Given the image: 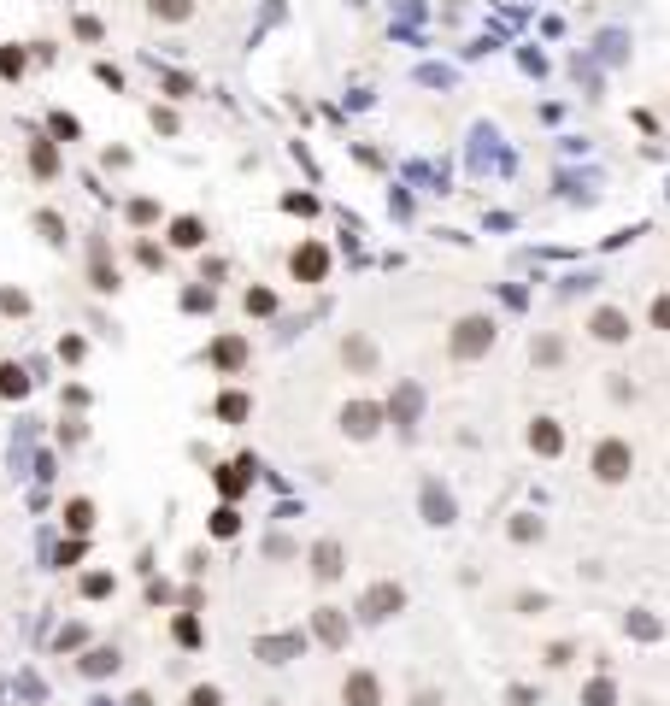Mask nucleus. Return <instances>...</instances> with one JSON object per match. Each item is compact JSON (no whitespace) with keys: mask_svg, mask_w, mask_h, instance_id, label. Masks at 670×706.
<instances>
[{"mask_svg":"<svg viewBox=\"0 0 670 706\" xmlns=\"http://www.w3.org/2000/svg\"><path fill=\"white\" fill-rule=\"evenodd\" d=\"M218 489H223V494H241V489H247V465H223V471H218Z\"/></svg>","mask_w":670,"mask_h":706,"instance_id":"nucleus-15","label":"nucleus"},{"mask_svg":"<svg viewBox=\"0 0 670 706\" xmlns=\"http://www.w3.org/2000/svg\"><path fill=\"white\" fill-rule=\"evenodd\" d=\"M171 242H177V247H201L206 224H201V218H177V224H171Z\"/></svg>","mask_w":670,"mask_h":706,"instance_id":"nucleus-10","label":"nucleus"},{"mask_svg":"<svg viewBox=\"0 0 670 706\" xmlns=\"http://www.w3.org/2000/svg\"><path fill=\"white\" fill-rule=\"evenodd\" d=\"M324 271H330V254H324V247H318V242L294 247V277H301V283H318V277H324Z\"/></svg>","mask_w":670,"mask_h":706,"instance_id":"nucleus-3","label":"nucleus"},{"mask_svg":"<svg viewBox=\"0 0 670 706\" xmlns=\"http://www.w3.org/2000/svg\"><path fill=\"white\" fill-rule=\"evenodd\" d=\"M24 71V47H0V77H18Z\"/></svg>","mask_w":670,"mask_h":706,"instance_id":"nucleus-17","label":"nucleus"},{"mask_svg":"<svg viewBox=\"0 0 670 706\" xmlns=\"http://www.w3.org/2000/svg\"><path fill=\"white\" fill-rule=\"evenodd\" d=\"M218 413H223V418H247V394H223Z\"/></svg>","mask_w":670,"mask_h":706,"instance_id":"nucleus-18","label":"nucleus"},{"mask_svg":"<svg viewBox=\"0 0 670 706\" xmlns=\"http://www.w3.org/2000/svg\"><path fill=\"white\" fill-rule=\"evenodd\" d=\"M529 442H536L541 453H558V430H553V418H541V424L529 430Z\"/></svg>","mask_w":670,"mask_h":706,"instance_id":"nucleus-16","label":"nucleus"},{"mask_svg":"<svg viewBox=\"0 0 670 706\" xmlns=\"http://www.w3.org/2000/svg\"><path fill=\"white\" fill-rule=\"evenodd\" d=\"M271 306H277V301H271V289H253V294H247V313H271Z\"/></svg>","mask_w":670,"mask_h":706,"instance_id":"nucleus-20","label":"nucleus"},{"mask_svg":"<svg viewBox=\"0 0 670 706\" xmlns=\"http://www.w3.org/2000/svg\"><path fill=\"white\" fill-rule=\"evenodd\" d=\"M394 606H400V589H394V583H377L365 594V618H389Z\"/></svg>","mask_w":670,"mask_h":706,"instance_id":"nucleus-4","label":"nucleus"},{"mask_svg":"<svg viewBox=\"0 0 670 706\" xmlns=\"http://www.w3.org/2000/svg\"><path fill=\"white\" fill-rule=\"evenodd\" d=\"M312 572L324 577V583H330V577H341V548H335V542H318V553H312Z\"/></svg>","mask_w":670,"mask_h":706,"instance_id":"nucleus-9","label":"nucleus"},{"mask_svg":"<svg viewBox=\"0 0 670 706\" xmlns=\"http://www.w3.org/2000/svg\"><path fill=\"white\" fill-rule=\"evenodd\" d=\"M24 389H30V383H24V371H18V365H0V394H6V401H18Z\"/></svg>","mask_w":670,"mask_h":706,"instance_id":"nucleus-13","label":"nucleus"},{"mask_svg":"<svg viewBox=\"0 0 670 706\" xmlns=\"http://www.w3.org/2000/svg\"><path fill=\"white\" fill-rule=\"evenodd\" d=\"M494 342V330H488V318H465V324H458V336H453V353L458 359H470V353H482Z\"/></svg>","mask_w":670,"mask_h":706,"instance_id":"nucleus-2","label":"nucleus"},{"mask_svg":"<svg viewBox=\"0 0 670 706\" xmlns=\"http://www.w3.org/2000/svg\"><path fill=\"white\" fill-rule=\"evenodd\" d=\"M653 324L670 330V294H659V301H653Z\"/></svg>","mask_w":670,"mask_h":706,"instance_id":"nucleus-21","label":"nucleus"},{"mask_svg":"<svg viewBox=\"0 0 670 706\" xmlns=\"http://www.w3.org/2000/svg\"><path fill=\"white\" fill-rule=\"evenodd\" d=\"M0 306H6V313H24V306H30V301H24L18 289H0Z\"/></svg>","mask_w":670,"mask_h":706,"instance_id":"nucleus-22","label":"nucleus"},{"mask_svg":"<svg viewBox=\"0 0 670 706\" xmlns=\"http://www.w3.org/2000/svg\"><path fill=\"white\" fill-rule=\"evenodd\" d=\"M35 230H42L47 242H59V218H54V213H42V218H35Z\"/></svg>","mask_w":670,"mask_h":706,"instance_id":"nucleus-23","label":"nucleus"},{"mask_svg":"<svg viewBox=\"0 0 670 706\" xmlns=\"http://www.w3.org/2000/svg\"><path fill=\"white\" fill-rule=\"evenodd\" d=\"M594 336H600V342H624L629 336V318L606 306V313H594Z\"/></svg>","mask_w":670,"mask_h":706,"instance_id":"nucleus-7","label":"nucleus"},{"mask_svg":"<svg viewBox=\"0 0 670 706\" xmlns=\"http://www.w3.org/2000/svg\"><path fill=\"white\" fill-rule=\"evenodd\" d=\"M341 430H347V436H370V430H377V406H365V401L347 406V413H341Z\"/></svg>","mask_w":670,"mask_h":706,"instance_id":"nucleus-5","label":"nucleus"},{"mask_svg":"<svg viewBox=\"0 0 670 706\" xmlns=\"http://www.w3.org/2000/svg\"><path fill=\"white\" fill-rule=\"evenodd\" d=\"M347 706H377V677H365V671L347 677Z\"/></svg>","mask_w":670,"mask_h":706,"instance_id":"nucleus-8","label":"nucleus"},{"mask_svg":"<svg viewBox=\"0 0 670 706\" xmlns=\"http://www.w3.org/2000/svg\"><path fill=\"white\" fill-rule=\"evenodd\" d=\"M212 359H218L223 371H235V365H241V359H247V342H241V336H223L218 348H212Z\"/></svg>","mask_w":670,"mask_h":706,"instance_id":"nucleus-11","label":"nucleus"},{"mask_svg":"<svg viewBox=\"0 0 670 706\" xmlns=\"http://www.w3.org/2000/svg\"><path fill=\"white\" fill-rule=\"evenodd\" d=\"M30 171H42V177H54V171H59L54 142H35V147H30Z\"/></svg>","mask_w":670,"mask_h":706,"instance_id":"nucleus-12","label":"nucleus"},{"mask_svg":"<svg viewBox=\"0 0 670 706\" xmlns=\"http://www.w3.org/2000/svg\"><path fill=\"white\" fill-rule=\"evenodd\" d=\"M629 465H636L629 442H600V448H594V477H600V482H624Z\"/></svg>","mask_w":670,"mask_h":706,"instance_id":"nucleus-1","label":"nucleus"},{"mask_svg":"<svg viewBox=\"0 0 670 706\" xmlns=\"http://www.w3.org/2000/svg\"><path fill=\"white\" fill-rule=\"evenodd\" d=\"M189 706H218V689H194V695H189Z\"/></svg>","mask_w":670,"mask_h":706,"instance_id":"nucleus-24","label":"nucleus"},{"mask_svg":"<svg viewBox=\"0 0 670 706\" xmlns=\"http://www.w3.org/2000/svg\"><path fill=\"white\" fill-rule=\"evenodd\" d=\"M235 524H241V518H235V512H230V506H223V512L212 518V536H235Z\"/></svg>","mask_w":670,"mask_h":706,"instance_id":"nucleus-19","label":"nucleus"},{"mask_svg":"<svg viewBox=\"0 0 670 706\" xmlns=\"http://www.w3.org/2000/svg\"><path fill=\"white\" fill-rule=\"evenodd\" d=\"M65 524H71V530H77V536H83V530L94 524V506H89V501H71V506H65Z\"/></svg>","mask_w":670,"mask_h":706,"instance_id":"nucleus-14","label":"nucleus"},{"mask_svg":"<svg viewBox=\"0 0 670 706\" xmlns=\"http://www.w3.org/2000/svg\"><path fill=\"white\" fill-rule=\"evenodd\" d=\"M147 12H153L159 24H189L194 18V0H147Z\"/></svg>","mask_w":670,"mask_h":706,"instance_id":"nucleus-6","label":"nucleus"}]
</instances>
